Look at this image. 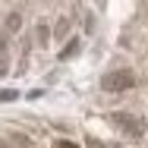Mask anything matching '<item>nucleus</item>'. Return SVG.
Returning a JSON list of instances; mask_svg holds the SVG:
<instances>
[{
  "instance_id": "f257e3e1",
  "label": "nucleus",
  "mask_w": 148,
  "mask_h": 148,
  "mask_svg": "<svg viewBox=\"0 0 148 148\" xmlns=\"http://www.w3.org/2000/svg\"><path fill=\"white\" fill-rule=\"evenodd\" d=\"M136 85V76L129 73V69H117V73H107L104 79H101V88L104 91H126Z\"/></svg>"
},
{
  "instance_id": "f03ea898",
  "label": "nucleus",
  "mask_w": 148,
  "mask_h": 148,
  "mask_svg": "<svg viewBox=\"0 0 148 148\" xmlns=\"http://www.w3.org/2000/svg\"><path fill=\"white\" fill-rule=\"evenodd\" d=\"M110 123H114L117 129H123L126 136H132V139H136V136H142V123H139L136 117H129V114H114Z\"/></svg>"
},
{
  "instance_id": "7ed1b4c3",
  "label": "nucleus",
  "mask_w": 148,
  "mask_h": 148,
  "mask_svg": "<svg viewBox=\"0 0 148 148\" xmlns=\"http://www.w3.org/2000/svg\"><path fill=\"white\" fill-rule=\"evenodd\" d=\"M54 35H51V29H47V22H38V44H47Z\"/></svg>"
},
{
  "instance_id": "20e7f679",
  "label": "nucleus",
  "mask_w": 148,
  "mask_h": 148,
  "mask_svg": "<svg viewBox=\"0 0 148 148\" xmlns=\"http://www.w3.org/2000/svg\"><path fill=\"white\" fill-rule=\"evenodd\" d=\"M19 22H22V16H19V13H10V16H6V29H10V32L19 29Z\"/></svg>"
},
{
  "instance_id": "39448f33",
  "label": "nucleus",
  "mask_w": 148,
  "mask_h": 148,
  "mask_svg": "<svg viewBox=\"0 0 148 148\" xmlns=\"http://www.w3.org/2000/svg\"><path fill=\"white\" fill-rule=\"evenodd\" d=\"M76 51H79V41H69V44L63 47V54H60V60H69L73 54H76Z\"/></svg>"
},
{
  "instance_id": "423d86ee",
  "label": "nucleus",
  "mask_w": 148,
  "mask_h": 148,
  "mask_svg": "<svg viewBox=\"0 0 148 148\" xmlns=\"http://www.w3.org/2000/svg\"><path fill=\"white\" fill-rule=\"evenodd\" d=\"M54 32H57L54 38H66V32H69V22H66V19H60V22H57V29H54Z\"/></svg>"
},
{
  "instance_id": "0eeeda50",
  "label": "nucleus",
  "mask_w": 148,
  "mask_h": 148,
  "mask_svg": "<svg viewBox=\"0 0 148 148\" xmlns=\"http://www.w3.org/2000/svg\"><path fill=\"white\" fill-rule=\"evenodd\" d=\"M19 98V91H13V88H0V101H16Z\"/></svg>"
},
{
  "instance_id": "6e6552de",
  "label": "nucleus",
  "mask_w": 148,
  "mask_h": 148,
  "mask_svg": "<svg viewBox=\"0 0 148 148\" xmlns=\"http://www.w3.org/2000/svg\"><path fill=\"white\" fill-rule=\"evenodd\" d=\"M57 148H79L76 142H57Z\"/></svg>"
},
{
  "instance_id": "1a4fd4ad",
  "label": "nucleus",
  "mask_w": 148,
  "mask_h": 148,
  "mask_svg": "<svg viewBox=\"0 0 148 148\" xmlns=\"http://www.w3.org/2000/svg\"><path fill=\"white\" fill-rule=\"evenodd\" d=\"M3 44H6V41H3V38H0V51H3Z\"/></svg>"
}]
</instances>
